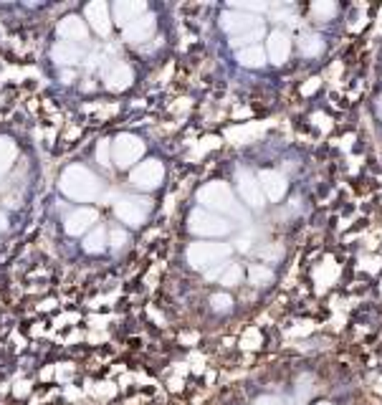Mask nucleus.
<instances>
[{
  "mask_svg": "<svg viewBox=\"0 0 382 405\" xmlns=\"http://www.w3.org/2000/svg\"><path fill=\"white\" fill-rule=\"evenodd\" d=\"M238 345H241V350H246V353L261 350V347L266 345L264 329H261V327H248V329H243V334L238 339Z\"/></svg>",
  "mask_w": 382,
  "mask_h": 405,
  "instance_id": "f257e3e1",
  "label": "nucleus"
},
{
  "mask_svg": "<svg viewBox=\"0 0 382 405\" xmlns=\"http://www.w3.org/2000/svg\"><path fill=\"white\" fill-rule=\"evenodd\" d=\"M10 392H13L15 400H28L36 392V385L31 383V380H15L13 388H10Z\"/></svg>",
  "mask_w": 382,
  "mask_h": 405,
  "instance_id": "f03ea898",
  "label": "nucleus"
},
{
  "mask_svg": "<svg viewBox=\"0 0 382 405\" xmlns=\"http://www.w3.org/2000/svg\"><path fill=\"white\" fill-rule=\"evenodd\" d=\"M271 48H276V64H281V59H286L289 56V38L283 34H274L271 36V43H269Z\"/></svg>",
  "mask_w": 382,
  "mask_h": 405,
  "instance_id": "7ed1b4c3",
  "label": "nucleus"
},
{
  "mask_svg": "<svg viewBox=\"0 0 382 405\" xmlns=\"http://www.w3.org/2000/svg\"><path fill=\"white\" fill-rule=\"evenodd\" d=\"M311 122H314L316 129H322L324 134H327V132H330V129H332V117H330V114L316 112V114H311Z\"/></svg>",
  "mask_w": 382,
  "mask_h": 405,
  "instance_id": "20e7f679",
  "label": "nucleus"
},
{
  "mask_svg": "<svg viewBox=\"0 0 382 405\" xmlns=\"http://www.w3.org/2000/svg\"><path fill=\"white\" fill-rule=\"evenodd\" d=\"M231 297L228 294H215L213 297V306H215V312H231Z\"/></svg>",
  "mask_w": 382,
  "mask_h": 405,
  "instance_id": "39448f33",
  "label": "nucleus"
},
{
  "mask_svg": "<svg viewBox=\"0 0 382 405\" xmlns=\"http://www.w3.org/2000/svg\"><path fill=\"white\" fill-rule=\"evenodd\" d=\"M180 345H185V347H195L200 342V334L198 332H180Z\"/></svg>",
  "mask_w": 382,
  "mask_h": 405,
  "instance_id": "423d86ee",
  "label": "nucleus"
},
{
  "mask_svg": "<svg viewBox=\"0 0 382 405\" xmlns=\"http://www.w3.org/2000/svg\"><path fill=\"white\" fill-rule=\"evenodd\" d=\"M319 84H322V79H309V84H306V87H302V94H304V97H309V94H314L316 89H319Z\"/></svg>",
  "mask_w": 382,
  "mask_h": 405,
  "instance_id": "0eeeda50",
  "label": "nucleus"
},
{
  "mask_svg": "<svg viewBox=\"0 0 382 405\" xmlns=\"http://www.w3.org/2000/svg\"><path fill=\"white\" fill-rule=\"evenodd\" d=\"M258 405H278V400H274V398H264V400H258Z\"/></svg>",
  "mask_w": 382,
  "mask_h": 405,
  "instance_id": "6e6552de",
  "label": "nucleus"
},
{
  "mask_svg": "<svg viewBox=\"0 0 382 405\" xmlns=\"http://www.w3.org/2000/svg\"><path fill=\"white\" fill-rule=\"evenodd\" d=\"M319 405H330V403H319Z\"/></svg>",
  "mask_w": 382,
  "mask_h": 405,
  "instance_id": "1a4fd4ad",
  "label": "nucleus"
},
{
  "mask_svg": "<svg viewBox=\"0 0 382 405\" xmlns=\"http://www.w3.org/2000/svg\"><path fill=\"white\" fill-rule=\"evenodd\" d=\"M380 292H382V286H380Z\"/></svg>",
  "mask_w": 382,
  "mask_h": 405,
  "instance_id": "9d476101",
  "label": "nucleus"
}]
</instances>
